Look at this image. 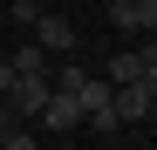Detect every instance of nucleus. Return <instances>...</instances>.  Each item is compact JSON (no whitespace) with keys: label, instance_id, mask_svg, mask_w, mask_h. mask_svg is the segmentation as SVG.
I'll return each mask as SVG.
<instances>
[{"label":"nucleus","instance_id":"9b49d317","mask_svg":"<svg viewBox=\"0 0 157 150\" xmlns=\"http://www.w3.org/2000/svg\"><path fill=\"white\" fill-rule=\"evenodd\" d=\"M7 89H14V62L0 55V96H7Z\"/></svg>","mask_w":157,"mask_h":150},{"label":"nucleus","instance_id":"1a4fd4ad","mask_svg":"<svg viewBox=\"0 0 157 150\" xmlns=\"http://www.w3.org/2000/svg\"><path fill=\"white\" fill-rule=\"evenodd\" d=\"M7 14H14V28H34V21H41V0H14Z\"/></svg>","mask_w":157,"mask_h":150},{"label":"nucleus","instance_id":"f257e3e1","mask_svg":"<svg viewBox=\"0 0 157 150\" xmlns=\"http://www.w3.org/2000/svg\"><path fill=\"white\" fill-rule=\"evenodd\" d=\"M48 89H55V82H48V68H41V75H14V89H7V103H14V116H21V123H28V116H41V103H48Z\"/></svg>","mask_w":157,"mask_h":150},{"label":"nucleus","instance_id":"39448f33","mask_svg":"<svg viewBox=\"0 0 157 150\" xmlns=\"http://www.w3.org/2000/svg\"><path fill=\"white\" fill-rule=\"evenodd\" d=\"M144 75H150V62L137 55V48H130V55H109V68H102V82H109V89H123V82H144Z\"/></svg>","mask_w":157,"mask_h":150},{"label":"nucleus","instance_id":"0eeeda50","mask_svg":"<svg viewBox=\"0 0 157 150\" xmlns=\"http://www.w3.org/2000/svg\"><path fill=\"white\" fill-rule=\"evenodd\" d=\"M7 62H14V75H41V68H48V55H41V48H34V41H28V48H21V55H7Z\"/></svg>","mask_w":157,"mask_h":150},{"label":"nucleus","instance_id":"f03ea898","mask_svg":"<svg viewBox=\"0 0 157 150\" xmlns=\"http://www.w3.org/2000/svg\"><path fill=\"white\" fill-rule=\"evenodd\" d=\"M34 48H41V55H68V48H75V21L41 7V21H34Z\"/></svg>","mask_w":157,"mask_h":150},{"label":"nucleus","instance_id":"423d86ee","mask_svg":"<svg viewBox=\"0 0 157 150\" xmlns=\"http://www.w3.org/2000/svg\"><path fill=\"white\" fill-rule=\"evenodd\" d=\"M48 82H55V89H68V96H75V89L89 82V68H82V62H62V68H48Z\"/></svg>","mask_w":157,"mask_h":150},{"label":"nucleus","instance_id":"9d476101","mask_svg":"<svg viewBox=\"0 0 157 150\" xmlns=\"http://www.w3.org/2000/svg\"><path fill=\"white\" fill-rule=\"evenodd\" d=\"M0 150H41V143L28 137V123H21V130H7V137H0Z\"/></svg>","mask_w":157,"mask_h":150},{"label":"nucleus","instance_id":"20e7f679","mask_svg":"<svg viewBox=\"0 0 157 150\" xmlns=\"http://www.w3.org/2000/svg\"><path fill=\"white\" fill-rule=\"evenodd\" d=\"M41 130H75V123H82V109H75V96L68 89H48V103H41Z\"/></svg>","mask_w":157,"mask_h":150},{"label":"nucleus","instance_id":"7ed1b4c3","mask_svg":"<svg viewBox=\"0 0 157 150\" xmlns=\"http://www.w3.org/2000/svg\"><path fill=\"white\" fill-rule=\"evenodd\" d=\"M109 109H116V123H144V116L157 109V89H150V82H123V89L109 96Z\"/></svg>","mask_w":157,"mask_h":150},{"label":"nucleus","instance_id":"6e6552de","mask_svg":"<svg viewBox=\"0 0 157 150\" xmlns=\"http://www.w3.org/2000/svg\"><path fill=\"white\" fill-rule=\"evenodd\" d=\"M130 34H157V0H137V14H130Z\"/></svg>","mask_w":157,"mask_h":150},{"label":"nucleus","instance_id":"f8f14e48","mask_svg":"<svg viewBox=\"0 0 157 150\" xmlns=\"http://www.w3.org/2000/svg\"><path fill=\"white\" fill-rule=\"evenodd\" d=\"M137 55H144V62L157 68V34H144V48H137Z\"/></svg>","mask_w":157,"mask_h":150}]
</instances>
